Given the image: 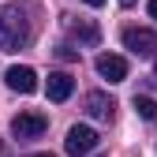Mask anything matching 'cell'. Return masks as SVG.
<instances>
[{"label":"cell","mask_w":157,"mask_h":157,"mask_svg":"<svg viewBox=\"0 0 157 157\" xmlns=\"http://www.w3.org/2000/svg\"><path fill=\"white\" fill-rule=\"evenodd\" d=\"M30 37H34V30H30L26 11L19 8V4H4V8H0V52L26 49Z\"/></svg>","instance_id":"1"},{"label":"cell","mask_w":157,"mask_h":157,"mask_svg":"<svg viewBox=\"0 0 157 157\" xmlns=\"http://www.w3.org/2000/svg\"><path fill=\"white\" fill-rule=\"evenodd\" d=\"M45 127H49L45 112H34V109L19 112L15 120H11V135H15L19 142H26V139H41V135H45Z\"/></svg>","instance_id":"2"},{"label":"cell","mask_w":157,"mask_h":157,"mask_svg":"<svg viewBox=\"0 0 157 157\" xmlns=\"http://www.w3.org/2000/svg\"><path fill=\"white\" fill-rule=\"evenodd\" d=\"M97 131L94 127H86V124H75L71 131H67V139H64V150L71 153V157H82V153H90V150H97Z\"/></svg>","instance_id":"3"},{"label":"cell","mask_w":157,"mask_h":157,"mask_svg":"<svg viewBox=\"0 0 157 157\" xmlns=\"http://www.w3.org/2000/svg\"><path fill=\"white\" fill-rule=\"evenodd\" d=\"M124 45H127L135 56H153V52H157V30L131 26V30H124Z\"/></svg>","instance_id":"4"},{"label":"cell","mask_w":157,"mask_h":157,"mask_svg":"<svg viewBox=\"0 0 157 157\" xmlns=\"http://www.w3.org/2000/svg\"><path fill=\"white\" fill-rule=\"evenodd\" d=\"M97 75L109 78V82H124L127 78V60L116 56V52H101L97 56Z\"/></svg>","instance_id":"5"},{"label":"cell","mask_w":157,"mask_h":157,"mask_svg":"<svg viewBox=\"0 0 157 157\" xmlns=\"http://www.w3.org/2000/svg\"><path fill=\"white\" fill-rule=\"evenodd\" d=\"M4 82H8V90H15V94H34V90H37V71H34V67H8Z\"/></svg>","instance_id":"6"},{"label":"cell","mask_w":157,"mask_h":157,"mask_svg":"<svg viewBox=\"0 0 157 157\" xmlns=\"http://www.w3.org/2000/svg\"><path fill=\"white\" fill-rule=\"evenodd\" d=\"M82 105H86V112L94 116V120H112V112H116V101L109 94H101V90H90L82 97Z\"/></svg>","instance_id":"7"},{"label":"cell","mask_w":157,"mask_h":157,"mask_svg":"<svg viewBox=\"0 0 157 157\" xmlns=\"http://www.w3.org/2000/svg\"><path fill=\"white\" fill-rule=\"evenodd\" d=\"M67 34L75 41H82V45H97L101 41V26L90 23V19H67Z\"/></svg>","instance_id":"8"},{"label":"cell","mask_w":157,"mask_h":157,"mask_svg":"<svg viewBox=\"0 0 157 157\" xmlns=\"http://www.w3.org/2000/svg\"><path fill=\"white\" fill-rule=\"evenodd\" d=\"M75 90V78L67 71H52L49 75V82H45V94H49V101H67Z\"/></svg>","instance_id":"9"},{"label":"cell","mask_w":157,"mask_h":157,"mask_svg":"<svg viewBox=\"0 0 157 157\" xmlns=\"http://www.w3.org/2000/svg\"><path fill=\"white\" fill-rule=\"evenodd\" d=\"M135 112H139L142 120H157V101H153V97H139V94H135Z\"/></svg>","instance_id":"10"},{"label":"cell","mask_w":157,"mask_h":157,"mask_svg":"<svg viewBox=\"0 0 157 157\" xmlns=\"http://www.w3.org/2000/svg\"><path fill=\"white\" fill-rule=\"evenodd\" d=\"M56 56H60V60H78V52H75L71 45H60V49H56Z\"/></svg>","instance_id":"11"},{"label":"cell","mask_w":157,"mask_h":157,"mask_svg":"<svg viewBox=\"0 0 157 157\" xmlns=\"http://www.w3.org/2000/svg\"><path fill=\"white\" fill-rule=\"evenodd\" d=\"M82 4H90V8H101V4H105V0H82Z\"/></svg>","instance_id":"12"},{"label":"cell","mask_w":157,"mask_h":157,"mask_svg":"<svg viewBox=\"0 0 157 157\" xmlns=\"http://www.w3.org/2000/svg\"><path fill=\"white\" fill-rule=\"evenodd\" d=\"M150 15H153V19H157V0H150Z\"/></svg>","instance_id":"13"},{"label":"cell","mask_w":157,"mask_h":157,"mask_svg":"<svg viewBox=\"0 0 157 157\" xmlns=\"http://www.w3.org/2000/svg\"><path fill=\"white\" fill-rule=\"evenodd\" d=\"M120 4H124V8H135V0H120Z\"/></svg>","instance_id":"14"},{"label":"cell","mask_w":157,"mask_h":157,"mask_svg":"<svg viewBox=\"0 0 157 157\" xmlns=\"http://www.w3.org/2000/svg\"><path fill=\"white\" fill-rule=\"evenodd\" d=\"M34 157H52V153H34Z\"/></svg>","instance_id":"15"},{"label":"cell","mask_w":157,"mask_h":157,"mask_svg":"<svg viewBox=\"0 0 157 157\" xmlns=\"http://www.w3.org/2000/svg\"><path fill=\"white\" fill-rule=\"evenodd\" d=\"M153 71H157V64H153Z\"/></svg>","instance_id":"16"}]
</instances>
